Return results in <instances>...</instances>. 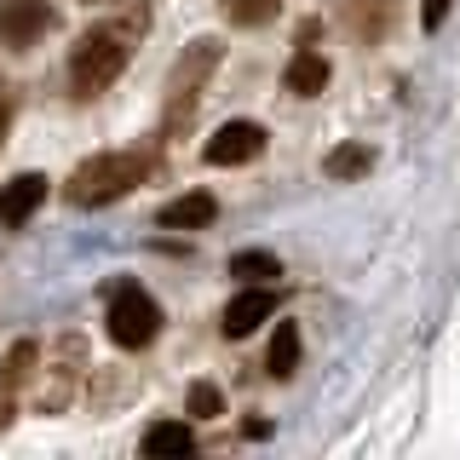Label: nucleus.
Instances as JSON below:
<instances>
[{
	"label": "nucleus",
	"instance_id": "nucleus-1",
	"mask_svg": "<svg viewBox=\"0 0 460 460\" xmlns=\"http://www.w3.org/2000/svg\"><path fill=\"white\" fill-rule=\"evenodd\" d=\"M138 179H144V155L104 150V155H93V162H81L69 172V201H75V208H110V201H121Z\"/></svg>",
	"mask_w": 460,
	"mask_h": 460
},
{
	"label": "nucleus",
	"instance_id": "nucleus-2",
	"mask_svg": "<svg viewBox=\"0 0 460 460\" xmlns=\"http://www.w3.org/2000/svg\"><path fill=\"white\" fill-rule=\"evenodd\" d=\"M127 69V40L121 29H86L75 40V52H69V81H75L81 98L104 93V86Z\"/></svg>",
	"mask_w": 460,
	"mask_h": 460
},
{
	"label": "nucleus",
	"instance_id": "nucleus-3",
	"mask_svg": "<svg viewBox=\"0 0 460 460\" xmlns=\"http://www.w3.org/2000/svg\"><path fill=\"white\" fill-rule=\"evenodd\" d=\"M104 323H110V340L121 345V351H144V345L162 334V305H155V299L144 294L138 282H121V288L110 294Z\"/></svg>",
	"mask_w": 460,
	"mask_h": 460
},
{
	"label": "nucleus",
	"instance_id": "nucleus-4",
	"mask_svg": "<svg viewBox=\"0 0 460 460\" xmlns=\"http://www.w3.org/2000/svg\"><path fill=\"white\" fill-rule=\"evenodd\" d=\"M213 64H219V47H213V40H196V47H190V58H184V64L172 69V81H167V115H162L167 127H179L184 115L196 110V98H201V81L213 75Z\"/></svg>",
	"mask_w": 460,
	"mask_h": 460
},
{
	"label": "nucleus",
	"instance_id": "nucleus-5",
	"mask_svg": "<svg viewBox=\"0 0 460 460\" xmlns=\"http://www.w3.org/2000/svg\"><path fill=\"white\" fill-rule=\"evenodd\" d=\"M259 150H265V127H259V121H225L219 133L208 138L201 155H208L213 167H242V162H253Z\"/></svg>",
	"mask_w": 460,
	"mask_h": 460
},
{
	"label": "nucleus",
	"instance_id": "nucleus-6",
	"mask_svg": "<svg viewBox=\"0 0 460 460\" xmlns=\"http://www.w3.org/2000/svg\"><path fill=\"white\" fill-rule=\"evenodd\" d=\"M47 23H52V12H47V0H0V40L6 47H35L40 35H47Z\"/></svg>",
	"mask_w": 460,
	"mask_h": 460
},
{
	"label": "nucleus",
	"instance_id": "nucleus-7",
	"mask_svg": "<svg viewBox=\"0 0 460 460\" xmlns=\"http://www.w3.org/2000/svg\"><path fill=\"white\" fill-rule=\"evenodd\" d=\"M270 311H277V294L270 288H248V294H236L225 305V316H219V328L230 340H248L259 323H270Z\"/></svg>",
	"mask_w": 460,
	"mask_h": 460
},
{
	"label": "nucleus",
	"instance_id": "nucleus-8",
	"mask_svg": "<svg viewBox=\"0 0 460 460\" xmlns=\"http://www.w3.org/2000/svg\"><path fill=\"white\" fill-rule=\"evenodd\" d=\"M47 201V179L40 172H18L12 184H0V225H29V213Z\"/></svg>",
	"mask_w": 460,
	"mask_h": 460
},
{
	"label": "nucleus",
	"instance_id": "nucleus-9",
	"mask_svg": "<svg viewBox=\"0 0 460 460\" xmlns=\"http://www.w3.org/2000/svg\"><path fill=\"white\" fill-rule=\"evenodd\" d=\"M328 75H334V69H328V58L323 52H294V58H288V93H294V98H316V93H323V86H328Z\"/></svg>",
	"mask_w": 460,
	"mask_h": 460
},
{
	"label": "nucleus",
	"instance_id": "nucleus-10",
	"mask_svg": "<svg viewBox=\"0 0 460 460\" xmlns=\"http://www.w3.org/2000/svg\"><path fill=\"white\" fill-rule=\"evenodd\" d=\"M219 219V201H213L208 190H190V196H179V201H167L162 208V225L167 230H201V225H213Z\"/></svg>",
	"mask_w": 460,
	"mask_h": 460
},
{
	"label": "nucleus",
	"instance_id": "nucleus-11",
	"mask_svg": "<svg viewBox=\"0 0 460 460\" xmlns=\"http://www.w3.org/2000/svg\"><path fill=\"white\" fill-rule=\"evenodd\" d=\"M345 23L363 40H380L385 23H392V0H345Z\"/></svg>",
	"mask_w": 460,
	"mask_h": 460
},
{
	"label": "nucleus",
	"instance_id": "nucleus-12",
	"mask_svg": "<svg viewBox=\"0 0 460 460\" xmlns=\"http://www.w3.org/2000/svg\"><path fill=\"white\" fill-rule=\"evenodd\" d=\"M190 449H196V438H190L184 420H162V426L144 431V455H155V460L162 455H190Z\"/></svg>",
	"mask_w": 460,
	"mask_h": 460
},
{
	"label": "nucleus",
	"instance_id": "nucleus-13",
	"mask_svg": "<svg viewBox=\"0 0 460 460\" xmlns=\"http://www.w3.org/2000/svg\"><path fill=\"white\" fill-rule=\"evenodd\" d=\"M265 368L277 374V380H288V374L299 368V328H294V323H277V340H270Z\"/></svg>",
	"mask_w": 460,
	"mask_h": 460
},
{
	"label": "nucleus",
	"instance_id": "nucleus-14",
	"mask_svg": "<svg viewBox=\"0 0 460 460\" xmlns=\"http://www.w3.org/2000/svg\"><path fill=\"white\" fill-rule=\"evenodd\" d=\"M219 12L236 29H259V23H270L282 12V0H219Z\"/></svg>",
	"mask_w": 460,
	"mask_h": 460
},
{
	"label": "nucleus",
	"instance_id": "nucleus-15",
	"mask_svg": "<svg viewBox=\"0 0 460 460\" xmlns=\"http://www.w3.org/2000/svg\"><path fill=\"white\" fill-rule=\"evenodd\" d=\"M368 144H340V150H328L323 155V172L328 179H357V172H368Z\"/></svg>",
	"mask_w": 460,
	"mask_h": 460
},
{
	"label": "nucleus",
	"instance_id": "nucleus-16",
	"mask_svg": "<svg viewBox=\"0 0 460 460\" xmlns=\"http://www.w3.org/2000/svg\"><path fill=\"white\" fill-rule=\"evenodd\" d=\"M230 277H248V282H265V277H282V265L270 253H236L230 259Z\"/></svg>",
	"mask_w": 460,
	"mask_h": 460
},
{
	"label": "nucleus",
	"instance_id": "nucleus-17",
	"mask_svg": "<svg viewBox=\"0 0 460 460\" xmlns=\"http://www.w3.org/2000/svg\"><path fill=\"white\" fill-rule=\"evenodd\" d=\"M29 368H35V340H18L6 357V392H18V385L29 380Z\"/></svg>",
	"mask_w": 460,
	"mask_h": 460
},
{
	"label": "nucleus",
	"instance_id": "nucleus-18",
	"mask_svg": "<svg viewBox=\"0 0 460 460\" xmlns=\"http://www.w3.org/2000/svg\"><path fill=\"white\" fill-rule=\"evenodd\" d=\"M190 414H201V420H213V414H225L219 392H213V385H196V392H190Z\"/></svg>",
	"mask_w": 460,
	"mask_h": 460
},
{
	"label": "nucleus",
	"instance_id": "nucleus-19",
	"mask_svg": "<svg viewBox=\"0 0 460 460\" xmlns=\"http://www.w3.org/2000/svg\"><path fill=\"white\" fill-rule=\"evenodd\" d=\"M449 6H455V0H420V23H426V29H443Z\"/></svg>",
	"mask_w": 460,
	"mask_h": 460
},
{
	"label": "nucleus",
	"instance_id": "nucleus-20",
	"mask_svg": "<svg viewBox=\"0 0 460 460\" xmlns=\"http://www.w3.org/2000/svg\"><path fill=\"white\" fill-rule=\"evenodd\" d=\"M6 420H12V392L0 385V426H6Z\"/></svg>",
	"mask_w": 460,
	"mask_h": 460
},
{
	"label": "nucleus",
	"instance_id": "nucleus-21",
	"mask_svg": "<svg viewBox=\"0 0 460 460\" xmlns=\"http://www.w3.org/2000/svg\"><path fill=\"white\" fill-rule=\"evenodd\" d=\"M6 121H12V104H6V98H0V133H6Z\"/></svg>",
	"mask_w": 460,
	"mask_h": 460
}]
</instances>
